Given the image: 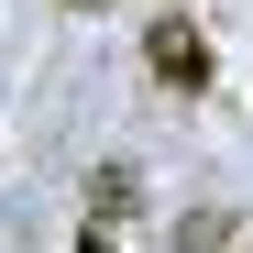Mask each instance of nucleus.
Instances as JSON below:
<instances>
[{"label": "nucleus", "mask_w": 253, "mask_h": 253, "mask_svg": "<svg viewBox=\"0 0 253 253\" xmlns=\"http://www.w3.org/2000/svg\"><path fill=\"white\" fill-rule=\"evenodd\" d=\"M77 253H110V242H99V220H88V231H77Z\"/></svg>", "instance_id": "3"}, {"label": "nucleus", "mask_w": 253, "mask_h": 253, "mask_svg": "<svg viewBox=\"0 0 253 253\" xmlns=\"http://www.w3.org/2000/svg\"><path fill=\"white\" fill-rule=\"evenodd\" d=\"M143 66H154V77H165V88H187V99H198V88H209V77H220V55H209V44H198V33H187V22H176V11H165V22H154V33H143Z\"/></svg>", "instance_id": "1"}, {"label": "nucleus", "mask_w": 253, "mask_h": 253, "mask_svg": "<svg viewBox=\"0 0 253 253\" xmlns=\"http://www.w3.org/2000/svg\"><path fill=\"white\" fill-rule=\"evenodd\" d=\"M121 209H132V165H99L88 176V220H121Z\"/></svg>", "instance_id": "2"}, {"label": "nucleus", "mask_w": 253, "mask_h": 253, "mask_svg": "<svg viewBox=\"0 0 253 253\" xmlns=\"http://www.w3.org/2000/svg\"><path fill=\"white\" fill-rule=\"evenodd\" d=\"M242 253H253V242H242Z\"/></svg>", "instance_id": "5"}, {"label": "nucleus", "mask_w": 253, "mask_h": 253, "mask_svg": "<svg viewBox=\"0 0 253 253\" xmlns=\"http://www.w3.org/2000/svg\"><path fill=\"white\" fill-rule=\"evenodd\" d=\"M66 11H99V0H66Z\"/></svg>", "instance_id": "4"}]
</instances>
